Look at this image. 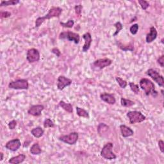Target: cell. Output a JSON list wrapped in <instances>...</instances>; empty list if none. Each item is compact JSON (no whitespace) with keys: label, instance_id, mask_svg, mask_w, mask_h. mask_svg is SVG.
Instances as JSON below:
<instances>
[{"label":"cell","instance_id":"6","mask_svg":"<svg viewBox=\"0 0 164 164\" xmlns=\"http://www.w3.org/2000/svg\"><path fill=\"white\" fill-rule=\"evenodd\" d=\"M9 88L14 90H28L29 83L27 79H18L9 83Z\"/></svg>","mask_w":164,"mask_h":164},{"label":"cell","instance_id":"38","mask_svg":"<svg viewBox=\"0 0 164 164\" xmlns=\"http://www.w3.org/2000/svg\"><path fill=\"white\" fill-rule=\"evenodd\" d=\"M157 62H158V64L162 67H164V55H163L159 57V58L157 59Z\"/></svg>","mask_w":164,"mask_h":164},{"label":"cell","instance_id":"8","mask_svg":"<svg viewBox=\"0 0 164 164\" xmlns=\"http://www.w3.org/2000/svg\"><path fill=\"white\" fill-rule=\"evenodd\" d=\"M146 74L150 76L152 79L158 84L160 87H164V80H163V77L162 75H161L159 72H157L156 70L153 69H149L147 72Z\"/></svg>","mask_w":164,"mask_h":164},{"label":"cell","instance_id":"32","mask_svg":"<svg viewBox=\"0 0 164 164\" xmlns=\"http://www.w3.org/2000/svg\"><path fill=\"white\" fill-rule=\"evenodd\" d=\"M138 2H139L142 10H146L149 8V3L147 1H145V0H139Z\"/></svg>","mask_w":164,"mask_h":164},{"label":"cell","instance_id":"16","mask_svg":"<svg viewBox=\"0 0 164 164\" xmlns=\"http://www.w3.org/2000/svg\"><path fill=\"white\" fill-rule=\"evenodd\" d=\"M158 36V31L154 27H151L149 29V33L146 35V41L147 43H151Z\"/></svg>","mask_w":164,"mask_h":164},{"label":"cell","instance_id":"10","mask_svg":"<svg viewBox=\"0 0 164 164\" xmlns=\"http://www.w3.org/2000/svg\"><path fill=\"white\" fill-rule=\"evenodd\" d=\"M73 83L71 79L66 76L60 75L57 79V89L59 90H63L65 87L70 86Z\"/></svg>","mask_w":164,"mask_h":164},{"label":"cell","instance_id":"13","mask_svg":"<svg viewBox=\"0 0 164 164\" xmlns=\"http://www.w3.org/2000/svg\"><path fill=\"white\" fill-rule=\"evenodd\" d=\"M44 110V106L42 104L32 105L28 110V114L34 117H39L42 114V111Z\"/></svg>","mask_w":164,"mask_h":164},{"label":"cell","instance_id":"30","mask_svg":"<svg viewBox=\"0 0 164 164\" xmlns=\"http://www.w3.org/2000/svg\"><path fill=\"white\" fill-rule=\"evenodd\" d=\"M115 80L117 82V83L119 84V87L121 88H122V89H125L127 87L128 82L126 80H124L122 79L121 78L118 77V76L117 77H115Z\"/></svg>","mask_w":164,"mask_h":164},{"label":"cell","instance_id":"4","mask_svg":"<svg viewBox=\"0 0 164 164\" xmlns=\"http://www.w3.org/2000/svg\"><path fill=\"white\" fill-rule=\"evenodd\" d=\"M113 147L114 144L112 142H108L103 147L100 154L103 159L108 160L117 159V156L112 152Z\"/></svg>","mask_w":164,"mask_h":164},{"label":"cell","instance_id":"18","mask_svg":"<svg viewBox=\"0 0 164 164\" xmlns=\"http://www.w3.org/2000/svg\"><path fill=\"white\" fill-rule=\"evenodd\" d=\"M109 131V126L104 123H100L97 126V132L102 137H105L108 135V132Z\"/></svg>","mask_w":164,"mask_h":164},{"label":"cell","instance_id":"1","mask_svg":"<svg viewBox=\"0 0 164 164\" xmlns=\"http://www.w3.org/2000/svg\"><path fill=\"white\" fill-rule=\"evenodd\" d=\"M139 85V87L144 91V93L147 96L151 95L153 97H156L158 96V92L155 89V84L148 78H143L140 79Z\"/></svg>","mask_w":164,"mask_h":164},{"label":"cell","instance_id":"39","mask_svg":"<svg viewBox=\"0 0 164 164\" xmlns=\"http://www.w3.org/2000/svg\"><path fill=\"white\" fill-rule=\"evenodd\" d=\"M159 147L160 150V151L163 153H164V142L162 140H160L158 142Z\"/></svg>","mask_w":164,"mask_h":164},{"label":"cell","instance_id":"14","mask_svg":"<svg viewBox=\"0 0 164 164\" xmlns=\"http://www.w3.org/2000/svg\"><path fill=\"white\" fill-rule=\"evenodd\" d=\"M83 38L85 41V43L83 46L82 47V51L84 52V53H86L89 51L91 46V44L92 41H93V38H92V35L90 34L89 32H87L84 34L82 36Z\"/></svg>","mask_w":164,"mask_h":164},{"label":"cell","instance_id":"40","mask_svg":"<svg viewBox=\"0 0 164 164\" xmlns=\"http://www.w3.org/2000/svg\"><path fill=\"white\" fill-rule=\"evenodd\" d=\"M0 155H1V158H0V161H2L3 160V158H4V155H3V153H2V152H1V153H0Z\"/></svg>","mask_w":164,"mask_h":164},{"label":"cell","instance_id":"24","mask_svg":"<svg viewBox=\"0 0 164 164\" xmlns=\"http://www.w3.org/2000/svg\"><path fill=\"white\" fill-rule=\"evenodd\" d=\"M76 114L80 117H84V118H89V114L87 110H85L83 108H82L79 107H76Z\"/></svg>","mask_w":164,"mask_h":164},{"label":"cell","instance_id":"25","mask_svg":"<svg viewBox=\"0 0 164 164\" xmlns=\"http://www.w3.org/2000/svg\"><path fill=\"white\" fill-rule=\"evenodd\" d=\"M135 104V103L134 101L128 99H126V98L122 97L121 99V104L123 107H126V108L131 107L133 106Z\"/></svg>","mask_w":164,"mask_h":164},{"label":"cell","instance_id":"2","mask_svg":"<svg viewBox=\"0 0 164 164\" xmlns=\"http://www.w3.org/2000/svg\"><path fill=\"white\" fill-rule=\"evenodd\" d=\"M62 12V9L60 7H55V6H53V7L51 8L49 10L48 14L45 16L39 17L36 19L35 28L40 27L41 24L46 20V19H50L53 17H59L60 16Z\"/></svg>","mask_w":164,"mask_h":164},{"label":"cell","instance_id":"29","mask_svg":"<svg viewBox=\"0 0 164 164\" xmlns=\"http://www.w3.org/2000/svg\"><path fill=\"white\" fill-rule=\"evenodd\" d=\"M60 24L61 25V27L64 28H72L75 25V21L73 19H69V20L67 21V23H63L60 22Z\"/></svg>","mask_w":164,"mask_h":164},{"label":"cell","instance_id":"35","mask_svg":"<svg viewBox=\"0 0 164 164\" xmlns=\"http://www.w3.org/2000/svg\"><path fill=\"white\" fill-rule=\"evenodd\" d=\"M11 16H12V14L10 12H8V11H4V12H0V17H1L2 19L8 18V17H10Z\"/></svg>","mask_w":164,"mask_h":164},{"label":"cell","instance_id":"31","mask_svg":"<svg viewBox=\"0 0 164 164\" xmlns=\"http://www.w3.org/2000/svg\"><path fill=\"white\" fill-rule=\"evenodd\" d=\"M43 126L45 128H54L55 126V123L53 122V121L51 120L49 118L48 119H45V121H44L43 123Z\"/></svg>","mask_w":164,"mask_h":164},{"label":"cell","instance_id":"36","mask_svg":"<svg viewBox=\"0 0 164 164\" xmlns=\"http://www.w3.org/2000/svg\"><path fill=\"white\" fill-rule=\"evenodd\" d=\"M8 126L10 129H14L17 126V121L16 120H12L8 124Z\"/></svg>","mask_w":164,"mask_h":164},{"label":"cell","instance_id":"21","mask_svg":"<svg viewBox=\"0 0 164 164\" xmlns=\"http://www.w3.org/2000/svg\"><path fill=\"white\" fill-rule=\"evenodd\" d=\"M44 129L40 126L33 128L31 130V134L34 137L37 138V139H38V138H41V137H42L44 135Z\"/></svg>","mask_w":164,"mask_h":164},{"label":"cell","instance_id":"41","mask_svg":"<svg viewBox=\"0 0 164 164\" xmlns=\"http://www.w3.org/2000/svg\"><path fill=\"white\" fill-rule=\"evenodd\" d=\"M162 44H163V38H162Z\"/></svg>","mask_w":164,"mask_h":164},{"label":"cell","instance_id":"37","mask_svg":"<svg viewBox=\"0 0 164 164\" xmlns=\"http://www.w3.org/2000/svg\"><path fill=\"white\" fill-rule=\"evenodd\" d=\"M51 53H53V54H55L57 57H60L61 56V51L59 50L58 48H53V49H51Z\"/></svg>","mask_w":164,"mask_h":164},{"label":"cell","instance_id":"11","mask_svg":"<svg viewBox=\"0 0 164 164\" xmlns=\"http://www.w3.org/2000/svg\"><path fill=\"white\" fill-rule=\"evenodd\" d=\"M113 61L110 58H100L97 59V60H95L93 62L94 67L99 69H103L105 67H107L112 64Z\"/></svg>","mask_w":164,"mask_h":164},{"label":"cell","instance_id":"7","mask_svg":"<svg viewBox=\"0 0 164 164\" xmlns=\"http://www.w3.org/2000/svg\"><path fill=\"white\" fill-rule=\"evenodd\" d=\"M78 133L76 132H71L69 135H62L58 137V140L69 145H75L78 140Z\"/></svg>","mask_w":164,"mask_h":164},{"label":"cell","instance_id":"22","mask_svg":"<svg viewBox=\"0 0 164 164\" xmlns=\"http://www.w3.org/2000/svg\"><path fill=\"white\" fill-rule=\"evenodd\" d=\"M59 106H60L62 109L69 114H72L73 111V108L71 103H67L64 101H60L59 102Z\"/></svg>","mask_w":164,"mask_h":164},{"label":"cell","instance_id":"23","mask_svg":"<svg viewBox=\"0 0 164 164\" xmlns=\"http://www.w3.org/2000/svg\"><path fill=\"white\" fill-rule=\"evenodd\" d=\"M30 153L34 155H38L41 154L42 153V149L40 147V146H39L38 143H35L33 144V145L31 146V148H30Z\"/></svg>","mask_w":164,"mask_h":164},{"label":"cell","instance_id":"5","mask_svg":"<svg viewBox=\"0 0 164 164\" xmlns=\"http://www.w3.org/2000/svg\"><path fill=\"white\" fill-rule=\"evenodd\" d=\"M58 38L60 39V40L66 39V40L69 41L74 42L75 44H78L80 42V36L79 34H77V33H75L71 31H67L60 33V35L58 36Z\"/></svg>","mask_w":164,"mask_h":164},{"label":"cell","instance_id":"9","mask_svg":"<svg viewBox=\"0 0 164 164\" xmlns=\"http://www.w3.org/2000/svg\"><path fill=\"white\" fill-rule=\"evenodd\" d=\"M41 55L35 48L29 49L27 52V60L29 63H34L40 60Z\"/></svg>","mask_w":164,"mask_h":164},{"label":"cell","instance_id":"28","mask_svg":"<svg viewBox=\"0 0 164 164\" xmlns=\"http://www.w3.org/2000/svg\"><path fill=\"white\" fill-rule=\"evenodd\" d=\"M128 84L129 85L131 90H132V92H133L134 94H139V93H140V88H139V85L135 84L133 82H129Z\"/></svg>","mask_w":164,"mask_h":164},{"label":"cell","instance_id":"27","mask_svg":"<svg viewBox=\"0 0 164 164\" xmlns=\"http://www.w3.org/2000/svg\"><path fill=\"white\" fill-rule=\"evenodd\" d=\"M114 27L116 28V30H115V31L114 32V34H113V36H114V37H115V36H117L118 34H119V32L122 30V28H123V26H122V23H121V22L117 21V22H116V23H115L114 24Z\"/></svg>","mask_w":164,"mask_h":164},{"label":"cell","instance_id":"15","mask_svg":"<svg viewBox=\"0 0 164 164\" xmlns=\"http://www.w3.org/2000/svg\"><path fill=\"white\" fill-rule=\"evenodd\" d=\"M100 98L101 100L111 105H113L116 103V100L115 96L111 94H108V93H102L100 94Z\"/></svg>","mask_w":164,"mask_h":164},{"label":"cell","instance_id":"34","mask_svg":"<svg viewBox=\"0 0 164 164\" xmlns=\"http://www.w3.org/2000/svg\"><path fill=\"white\" fill-rule=\"evenodd\" d=\"M83 9V6L82 5H77L75 6V13L77 16H81L82 11Z\"/></svg>","mask_w":164,"mask_h":164},{"label":"cell","instance_id":"26","mask_svg":"<svg viewBox=\"0 0 164 164\" xmlns=\"http://www.w3.org/2000/svg\"><path fill=\"white\" fill-rule=\"evenodd\" d=\"M20 3L19 0H9V1H2L0 6H8L10 5H16Z\"/></svg>","mask_w":164,"mask_h":164},{"label":"cell","instance_id":"12","mask_svg":"<svg viewBox=\"0 0 164 164\" xmlns=\"http://www.w3.org/2000/svg\"><path fill=\"white\" fill-rule=\"evenodd\" d=\"M21 146V140L19 139L10 140L6 142V144H5V148L13 152L16 151H17L19 148H20Z\"/></svg>","mask_w":164,"mask_h":164},{"label":"cell","instance_id":"33","mask_svg":"<svg viewBox=\"0 0 164 164\" xmlns=\"http://www.w3.org/2000/svg\"><path fill=\"white\" fill-rule=\"evenodd\" d=\"M139 24H134L133 25H132L129 28V31L131 34L132 35H136L138 32V30H139Z\"/></svg>","mask_w":164,"mask_h":164},{"label":"cell","instance_id":"17","mask_svg":"<svg viewBox=\"0 0 164 164\" xmlns=\"http://www.w3.org/2000/svg\"><path fill=\"white\" fill-rule=\"evenodd\" d=\"M119 128L121 130V133L122 136L124 138L132 137L134 135L133 130L132 128H130L129 127L124 125V124H121V125H120Z\"/></svg>","mask_w":164,"mask_h":164},{"label":"cell","instance_id":"3","mask_svg":"<svg viewBox=\"0 0 164 164\" xmlns=\"http://www.w3.org/2000/svg\"><path fill=\"white\" fill-rule=\"evenodd\" d=\"M126 116L129 119V123L133 124L136 123H140L146 119V117L139 111H129L126 114Z\"/></svg>","mask_w":164,"mask_h":164},{"label":"cell","instance_id":"19","mask_svg":"<svg viewBox=\"0 0 164 164\" xmlns=\"http://www.w3.org/2000/svg\"><path fill=\"white\" fill-rule=\"evenodd\" d=\"M116 44L117 46V47L121 50L124 51H132L133 52L134 51V45L133 42H130L129 44H124L121 43L120 41H116Z\"/></svg>","mask_w":164,"mask_h":164},{"label":"cell","instance_id":"20","mask_svg":"<svg viewBox=\"0 0 164 164\" xmlns=\"http://www.w3.org/2000/svg\"><path fill=\"white\" fill-rule=\"evenodd\" d=\"M26 159V155L24 154H19L16 156L12 157L9 160V163L10 164H19L23 163Z\"/></svg>","mask_w":164,"mask_h":164}]
</instances>
